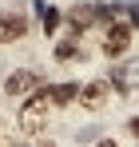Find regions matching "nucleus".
Wrapping results in <instances>:
<instances>
[{"label":"nucleus","mask_w":139,"mask_h":147,"mask_svg":"<svg viewBox=\"0 0 139 147\" xmlns=\"http://www.w3.org/2000/svg\"><path fill=\"white\" fill-rule=\"evenodd\" d=\"M48 119H52V107H48V99L36 92V96H28L20 103V111H16V127H20L24 135H44V127H48Z\"/></svg>","instance_id":"obj_1"},{"label":"nucleus","mask_w":139,"mask_h":147,"mask_svg":"<svg viewBox=\"0 0 139 147\" xmlns=\"http://www.w3.org/2000/svg\"><path fill=\"white\" fill-rule=\"evenodd\" d=\"M48 80L40 68H12V72L4 76V96H36V92H44Z\"/></svg>","instance_id":"obj_2"},{"label":"nucleus","mask_w":139,"mask_h":147,"mask_svg":"<svg viewBox=\"0 0 139 147\" xmlns=\"http://www.w3.org/2000/svg\"><path fill=\"white\" fill-rule=\"evenodd\" d=\"M64 20H68L72 36L84 40L92 28H103V4H72L68 12H64Z\"/></svg>","instance_id":"obj_3"},{"label":"nucleus","mask_w":139,"mask_h":147,"mask_svg":"<svg viewBox=\"0 0 139 147\" xmlns=\"http://www.w3.org/2000/svg\"><path fill=\"white\" fill-rule=\"evenodd\" d=\"M32 32V20H28V8H0V44H16Z\"/></svg>","instance_id":"obj_4"},{"label":"nucleus","mask_w":139,"mask_h":147,"mask_svg":"<svg viewBox=\"0 0 139 147\" xmlns=\"http://www.w3.org/2000/svg\"><path fill=\"white\" fill-rule=\"evenodd\" d=\"M111 80L107 76H95V80H88V84H80V107L84 111H103L107 103H111Z\"/></svg>","instance_id":"obj_5"},{"label":"nucleus","mask_w":139,"mask_h":147,"mask_svg":"<svg viewBox=\"0 0 139 147\" xmlns=\"http://www.w3.org/2000/svg\"><path fill=\"white\" fill-rule=\"evenodd\" d=\"M131 40H135V32H131V28H107V32H103V40H99V52H103L107 60H123L127 48H131Z\"/></svg>","instance_id":"obj_6"},{"label":"nucleus","mask_w":139,"mask_h":147,"mask_svg":"<svg viewBox=\"0 0 139 147\" xmlns=\"http://www.w3.org/2000/svg\"><path fill=\"white\" fill-rule=\"evenodd\" d=\"M40 96L48 99V107H72V103H80V84H76V80H64V84H48Z\"/></svg>","instance_id":"obj_7"},{"label":"nucleus","mask_w":139,"mask_h":147,"mask_svg":"<svg viewBox=\"0 0 139 147\" xmlns=\"http://www.w3.org/2000/svg\"><path fill=\"white\" fill-rule=\"evenodd\" d=\"M52 56H56V64H80L88 52H84V40L68 36V40H60V44H56V52H52Z\"/></svg>","instance_id":"obj_8"},{"label":"nucleus","mask_w":139,"mask_h":147,"mask_svg":"<svg viewBox=\"0 0 139 147\" xmlns=\"http://www.w3.org/2000/svg\"><path fill=\"white\" fill-rule=\"evenodd\" d=\"M36 12H40V24H44V36H52V32L60 28V20H64V12H60V8H52V4H36Z\"/></svg>","instance_id":"obj_9"},{"label":"nucleus","mask_w":139,"mask_h":147,"mask_svg":"<svg viewBox=\"0 0 139 147\" xmlns=\"http://www.w3.org/2000/svg\"><path fill=\"white\" fill-rule=\"evenodd\" d=\"M127 28H139V0H127Z\"/></svg>","instance_id":"obj_10"},{"label":"nucleus","mask_w":139,"mask_h":147,"mask_svg":"<svg viewBox=\"0 0 139 147\" xmlns=\"http://www.w3.org/2000/svg\"><path fill=\"white\" fill-rule=\"evenodd\" d=\"M127 135L139 143V115H131V119H127Z\"/></svg>","instance_id":"obj_11"},{"label":"nucleus","mask_w":139,"mask_h":147,"mask_svg":"<svg viewBox=\"0 0 139 147\" xmlns=\"http://www.w3.org/2000/svg\"><path fill=\"white\" fill-rule=\"evenodd\" d=\"M95 147H119V143H115V139H99Z\"/></svg>","instance_id":"obj_12"},{"label":"nucleus","mask_w":139,"mask_h":147,"mask_svg":"<svg viewBox=\"0 0 139 147\" xmlns=\"http://www.w3.org/2000/svg\"><path fill=\"white\" fill-rule=\"evenodd\" d=\"M32 147H56V143H52V139H36Z\"/></svg>","instance_id":"obj_13"},{"label":"nucleus","mask_w":139,"mask_h":147,"mask_svg":"<svg viewBox=\"0 0 139 147\" xmlns=\"http://www.w3.org/2000/svg\"><path fill=\"white\" fill-rule=\"evenodd\" d=\"M24 147H28V143H24Z\"/></svg>","instance_id":"obj_14"},{"label":"nucleus","mask_w":139,"mask_h":147,"mask_svg":"<svg viewBox=\"0 0 139 147\" xmlns=\"http://www.w3.org/2000/svg\"><path fill=\"white\" fill-rule=\"evenodd\" d=\"M135 147H139V143H135Z\"/></svg>","instance_id":"obj_15"}]
</instances>
